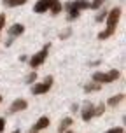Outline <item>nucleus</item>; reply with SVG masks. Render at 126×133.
Instances as JSON below:
<instances>
[{
    "label": "nucleus",
    "mask_w": 126,
    "mask_h": 133,
    "mask_svg": "<svg viewBox=\"0 0 126 133\" xmlns=\"http://www.w3.org/2000/svg\"><path fill=\"white\" fill-rule=\"evenodd\" d=\"M105 18H107V28L103 30V32L98 33V39H100V40L109 39V37H110V35L116 32L117 21H119V18H121V9H119V7H114V9H112L109 14H107Z\"/></svg>",
    "instance_id": "obj_1"
},
{
    "label": "nucleus",
    "mask_w": 126,
    "mask_h": 133,
    "mask_svg": "<svg viewBox=\"0 0 126 133\" xmlns=\"http://www.w3.org/2000/svg\"><path fill=\"white\" fill-rule=\"evenodd\" d=\"M119 77V70H109V72H95L93 74V81L100 82V84H109Z\"/></svg>",
    "instance_id": "obj_2"
},
{
    "label": "nucleus",
    "mask_w": 126,
    "mask_h": 133,
    "mask_svg": "<svg viewBox=\"0 0 126 133\" xmlns=\"http://www.w3.org/2000/svg\"><path fill=\"white\" fill-rule=\"evenodd\" d=\"M49 47H51V44H46V46L42 47L39 53H37V54H33L32 58H30V66H32V68H37V66H40L42 63H44V61H46Z\"/></svg>",
    "instance_id": "obj_3"
},
{
    "label": "nucleus",
    "mask_w": 126,
    "mask_h": 133,
    "mask_svg": "<svg viewBox=\"0 0 126 133\" xmlns=\"http://www.w3.org/2000/svg\"><path fill=\"white\" fill-rule=\"evenodd\" d=\"M51 86H53V77L47 75L44 82H39V84H35V86L32 88V93L33 95H44V93H47V91L51 89Z\"/></svg>",
    "instance_id": "obj_4"
},
{
    "label": "nucleus",
    "mask_w": 126,
    "mask_h": 133,
    "mask_svg": "<svg viewBox=\"0 0 126 133\" xmlns=\"http://www.w3.org/2000/svg\"><path fill=\"white\" fill-rule=\"evenodd\" d=\"M23 32H25V26H23V25H19V23H16V25H12V26L9 28V39H7L5 46L9 47L11 44H12V40L16 39V37H19V35H21Z\"/></svg>",
    "instance_id": "obj_5"
},
{
    "label": "nucleus",
    "mask_w": 126,
    "mask_h": 133,
    "mask_svg": "<svg viewBox=\"0 0 126 133\" xmlns=\"http://www.w3.org/2000/svg\"><path fill=\"white\" fill-rule=\"evenodd\" d=\"M81 117H82V121H91L95 117V105L93 103H89V102H86L84 105H82V110H81Z\"/></svg>",
    "instance_id": "obj_6"
},
{
    "label": "nucleus",
    "mask_w": 126,
    "mask_h": 133,
    "mask_svg": "<svg viewBox=\"0 0 126 133\" xmlns=\"http://www.w3.org/2000/svg\"><path fill=\"white\" fill-rule=\"evenodd\" d=\"M26 107H28L26 100H23V98H18V100H14L12 103H11V107H9V112H11V114L21 112V110H25Z\"/></svg>",
    "instance_id": "obj_7"
},
{
    "label": "nucleus",
    "mask_w": 126,
    "mask_h": 133,
    "mask_svg": "<svg viewBox=\"0 0 126 133\" xmlns=\"http://www.w3.org/2000/svg\"><path fill=\"white\" fill-rule=\"evenodd\" d=\"M54 0H39L37 4H35V7H33V11L37 14H42L46 12V11H49L51 9V4H53Z\"/></svg>",
    "instance_id": "obj_8"
},
{
    "label": "nucleus",
    "mask_w": 126,
    "mask_h": 133,
    "mask_svg": "<svg viewBox=\"0 0 126 133\" xmlns=\"http://www.w3.org/2000/svg\"><path fill=\"white\" fill-rule=\"evenodd\" d=\"M47 126H49V117L44 116V117H40V119L32 126V131H40V130H44V128H47Z\"/></svg>",
    "instance_id": "obj_9"
},
{
    "label": "nucleus",
    "mask_w": 126,
    "mask_h": 133,
    "mask_svg": "<svg viewBox=\"0 0 126 133\" xmlns=\"http://www.w3.org/2000/svg\"><path fill=\"white\" fill-rule=\"evenodd\" d=\"M68 5L77 11H82V9H89V2L88 0H74V2H68Z\"/></svg>",
    "instance_id": "obj_10"
},
{
    "label": "nucleus",
    "mask_w": 126,
    "mask_h": 133,
    "mask_svg": "<svg viewBox=\"0 0 126 133\" xmlns=\"http://www.w3.org/2000/svg\"><path fill=\"white\" fill-rule=\"evenodd\" d=\"M65 7H67V11H68V16H67V19H68V21L77 19V18H79V12H81V11H77V9H74V7H70L68 4H67Z\"/></svg>",
    "instance_id": "obj_11"
},
{
    "label": "nucleus",
    "mask_w": 126,
    "mask_h": 133,
    "mask_svg": "<svg viewBox=\"0 0 126 133\" xmlns=\"http://www.w3.org/2000/svg\"><path fill=\"white\" fill-rule=\"evenodd\" d=\"M100 89H102V84L100 82H95V81H93V84H86L84 86V91L86 93H95V91H100Z\"/></svg>",
    "instance_id": "obj_12"
},
{
    "label": "nucleus",
    "mask_w": 126,
    "mask_h": 133,
    "mask_svg": "<svg viewBox=\"0 0 126 133\" xmlns=\"http://www.w3.org/2000/svg\"><path fill=\"white\" fill-rule=\"evenodd\" d=\"M123 100H124V95L121 93V95H116V96H110L107 103H109V105H110V107H116V105H117V103H121Z\"/></svg>",
    "instance_id": "obj_13"
},
{
    "label": "nucleus",
    "mask_w": 126,
    "mask_h": 133,
    "mask_svg": "<svg viewBox=\"0 0 126 133\" xmlns=\"http://www.w3.org/2000/svg\"><path fill=\"white\" fill-rule=\"evenodd\" d=\"M72 124H74V119H72V117H65V119L60 123V131H65L67 128H70Z\"/></svg>",
    "instance_id": "obj_14"
},
{
    "label": "nucleus",
    "mask_w": 126,
    "mask_h": 133,
    "mask_svg": "<svg viewBox=\"0 0 126 133\" xmlns=\"http://www.w3.org/2000/svg\"><path fill=\"white\" fill-rule=\"evenodd\" d=\"M4 4H5L7 7H18V5L26 4V0H4Z\"/></svg>",
    "instance_id": "obj_15"
},
{
    "label": "nucleus",
    "mask_w": 126,
    "mask_h": 133,
    "mask_svg": "<svg viewBox=\"0 0 126 133\" xmlns=\"http://www.w3.org/2000/svg\"><path fill=\"white\" fill-rule=\"evenodd\" d=\"M51 12L56 16V14H60V11H61V4H60V0H54L53 4H51V9H49Z\"/></svg>",
    "instance_id": "obj_16"
},
{
    "label": "nucleus",
    "mask_w": 126,
    "mask_h": 133,
    "mask_svg": "<svg viewBox=\"0 0 126 133\" xmlns=\"http://www.w3.org/2000/svg\"><path fill=\"white\" fill-rule=\"evenodd\" d=\"M35 79H37V72H30V74L26 75L25 82H26V84H32V82H35Z\"/></svg>",
    "instance_id": "obj_17"
},
{
    "label": "nucleus",
    "mask_w": 126,
    "mask_h": 133,
    "mask_svg": "<svg viewBox=\"0 0 126 133\" xmlns=\"http://www.w3.org/2000/svg\"><path fill=\"white\" fill-rule=\"evenodd\" d=\"M103 112H105V105H103V103H100L98 107H95V116H102Z\"/></svg>",
    "instance_id": "obj_18"
},
{
    "label": "nucleus",
    "mask_w": 126,
    "mask_h": 133,
    "mask_svg": "<svg viewBox=\"0 0 126 133\" xmlns=\"http://www.w3.org/2000/svg\"><path fill=\"white\" fill-rule=\"evenodd\" d=\"M103 2H105V0H95V2H91V4H89V9H100Z\"/></svg>",
    "instance_id": "obj_19"
},
{
    "label": "nucleus",
    "mask_w": 126,
    "mask_h": 133,
    "mask_svg": "<svg viewBox=\"0 0 126 133\" xmlns=\"http://www.w3.org/2000/svg\"><path fill=\"white\" fill-rule=\"evenodd\" d=\"M105 16H107V12H105V11H102L100 14H96V18H95V19H96V21L100 23V21H103V19H105Z\"/></svg>",
    "instance_id": "obj_20"
},
{
    "label": "nucleus",
    "mask_w": 126,
    "mask_h": 133,
    "mask_svg": "<svg viewBox=\"0 0 126 133\" xmlns=\"http://www.w3.org/2000/svg\"><path fill=\"white\" fill-rule=\"evenodd\" d=\"M105 133H124V130H123V128H112V130H109V131H105Z\"/></svg>",
    "instance_id": "obj_21"
},
{
    "label": "nucleus",
    "mask_w": 126,
    "mask_h": 133,
    "mask_svg": "<svg viewBox=\"0 0 126 133\" xmlns=\"http://www.w3.org/2000/svg\"><path fill=\"white\" fill-rule=\"evenodd\" d=\"M4 25H5V16H4V14H0V32H2Z\"/></svg>",
    "instance_id": "obj_22"
},
{
    "label": "nucleus",
    "mask_w": 126,
    "mask_h": 133,
    "mask_svg": "<svg viewBox=\"0 0 126 133\" xmlns=\"http://www.w3.org/2000/svg\"><path fill=\"white\" fill-rule=\"evenodd\" d=\"M4 128H5V119H4V117H0V133L4 131Z\"/></svg>",
    "instance_id": "obj_23"
},
{
    "label": "nucleus",
    "mask_w": 126,
    "mask_h": 133,
    "mask_svg": "<svg viewBox=\"0 0 126 133\" xmlns=\"http://www.w3.org/2000/svg\"><path fill=\"white\" fill-rule=\"evenodd\" d=\"M68 35H70V30H65V32H63V33L60 35V39H67Z\"/></svg>",
    "instance_id": "obj_24"
},
{
    "label": "nucleus",
    "mask_w": 126,
    "mask_h": 133,
    "mask_svg": "<svg viewBox=\"0 0 126 133\" xmlns=\"http://www.w3.org/2000/svg\"><path fill=\"white\" fill-rule=\"evenodd\" d=\"M12 133H19V130H16V131H12Z\"/></svg>",
    "instance_id": "obj_25"
},
{
    "label": "nucleus",
    "mask_w": 126,
    "mask_h": 133,
    "mask_svg": "<svg viewBox=\"0 0 126 133\" xmlns=\"http://www.w3.org/2000/svg\"><path fill=\"white\" fill-rule=\"evenodd\" d=\"M0 102H2V96H0Z\"/></svg>",
    "instance_id": "obj_26"
},
{
    "label": "nucleus",
    "mask_w": 126,
    "mask_h": 133,
    "mask_svg": "<svg viewBox=\"0 0 126 133\" xmlns=\"http://www.w3.org/2000/svg\"><path fill=\"white\" fill-rule=\"evenodd\" d=\"M67 133H72V131H67Z\"/></svg>",
    "instance_id": "obj_27"
},
{
    "label": "nucleus",
    "mask_w": 126,
    "mask_h": 133,
    "mask_svg": "<svg viewBox=\"0 0 126 133\" xmlns=\"http://www.w3.org/2000/svg\"><path fill=\"white\" fill-rule=\"evenodd\" d=\"M32 133H37V131H32Z\"/></svg>",
    "instance_id": "obj_28"
}]
</instances>
